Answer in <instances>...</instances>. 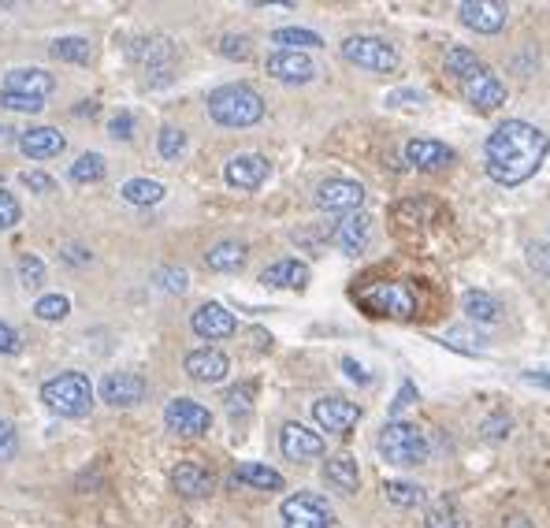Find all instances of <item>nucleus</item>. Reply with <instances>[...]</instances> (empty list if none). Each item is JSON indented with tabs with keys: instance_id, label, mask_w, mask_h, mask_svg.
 <instances>
[{
	"instance_id": "864d4df0",
	"label": "nucleus",
	"mask_w": 550,
	"mask_h": 528,
	"mask_svg": "<svg viewBox=\"0 0 550 528\" xmlns=\"http://www.w3.org/2000/svg\"><path fill=\"white\" fill-rule=\"evenodd\" d=\"M413 402H417V387H413V383H402V391H398V398H394V406H391V410L394 413H402V410H406V406H413Z\"/></svg>"
},
{
	"instance_id": "dca6fc26",
	"label": "nucleus",
	"mask_w": 550,
	"mask_h": 528,
	"mask_svg": "<svg viewBox=\"0 0 550 528\" xmlns=\"http://www.w3.org/2000/svg\"><path fill=\"white\" fill-rule=\"evenodd\" d=\"M145 380L138 372H108L105 380H101V398H105L108 406H138L145 398Z\"/></svg>"
},
{
	"instance_id": "6ab92c4d",
	"label": "nucleus",
	"mask_w": 550,
	"mask_h": 528,
	"mask_svg": "<svg viewBox=\"0 0 550 528\" xmlns=\"http://www.w3.org/2000/svg\"><path fill=\"white\" fill-rule=\"evenodd\" d=\"M335 246H339L342 253H350V257H357V253H365V246L372 242V216H365V212H346L339 224H335Z\"/></svg>"
},
{
	"instance_id": "9b49d317",
	"label": "nucleus",
	"mask_w": 550,
	"mask_h": 528,
	"mask_svg": "<svg viewBox=\"0 0 550 528\" xmlns=\"http://www.w3.org/2000/svg\"><path fill=\"white\" fill-rule=\"evenodd\" d=\"M279 450H283L287 462H313V458L324 454V436L313 432V428H305V424H283Z\"/></svg>"
},
{
	"instance_id": "58836bf2",
	"label": "nucleus",
	"mask_w": 550,
	"mask_h": 528,
	"mask_svg": "<svg viewBox=\"0 0 550 528\" xmlns=\"http://www.w3.org/2000/svg\"><path fill=\"white\" fill-rule=\"evenodd\" d=\"M446 343L458 346V350H465V354H484L487 350L484 335H476V331H469V328H454L450 335H446Z\"/></svg>"
},
{
	"instance_id": "0eeeda50",
	"label": "nucleus",
	"mask_w": 550,
	"mask_h": 528,
	"mask_svg": "<svg viewBox=\"0 0 550 528\" xmlns=\"http://www.w3.org/2000/svg\"><path fill=\"white\" fill-rule=\"evenodd\" d=\"M365 305L368 309H376V313H383V317H394V320L417 317V294H413L409 283H398V279L372 287V291L365 294Z\"/></svg>"
},
{
	"instance_id": "4d7b16f0",
	"label": "nucleus",
	"mask_w": 550,
	"mask_h": 528,
	"mask_svg": "<svg viewBox=\"0 0 550 528\" xmlns=\"http://www.w3.org/2000/svg\"><path fill=\"white\" fill-rule=\"evenodd\" d=\"M64 261H71V264H86V261H90V253L82 250V246H67V250H64Z\"/></svg>"
},
{
	"instance_id": "c03bdc74",
	"label": "nucleus",
	"mask_w": 550,
	"mask_h": 528,
	"mask_svg": "<svg viewBox=\"0 0 550 528\" xmlns=\"http://www.w3.org/2000/svg\"><path fill=\"white\" fill-rule=\"evenodd\" d=\"M0 108H12V112H41L45 101H34V97H19V93L0 90Z\"/></svg>"
},
{
	"instance_id": "de8ad7c7",
	"label": "nucleus",
	"mask_w": 550,
	"mask_h": 528,
	"mask_svg": "<svg viewBox=\"0 0 550 528\" xmlns=\"http://www.w3.org/2000/svg\"><path fill=\"white\" fill-rule=\"evenodd\" d=\"M108 131H112V138H119V142L134 138V116H131V112H116V116H112V123H108Z\"/></svg>"
},
{
	"instance_id": "a211bd4d",
	"label": "nucleus",
	"mask_w": 550,
	"mask_h": 528,
	"mask_svg": "<svg viewBox=\"0 0 550 528\" xmlns=\"http://www.w3.org/2000/svg\"><path fill=\"white\" fill-rule=\"evenodd\" d=\"M461 93H465L469 105H476L480 112H495V108L506 105V86H502L487 67H480L469 82H461Z\"/></svg>"
},
{
	"instance_id": "9d476101",
	"label": "nucleus",
	"mask_w": 550,
	"mask_h": 528,
	"mask_svg": "<svg viewBox=\"0 0 550 528\" xmlns=\"http://www.w3.org/2000/svg\"><path fill=\"white\" fill-rule=\"evenodd\" d=\"M264 71L272 75L275 82H287V86H302V82L316 79V64L309 53H290V49H279L264 60Z\"/></svg>"
},
{
	"instance_id": "09e8293b",
	"label": "nucleus",
	"mask_w": 550,
	"mask_h": 528,
	"mask_svg": "<svg viewBox=\"0 0 550 528\" xmlns=\"http://www.w3.org/2000/svg\"><path fill=\"white\" fill-rule=\"evenodd\" d=\"M157 279H160V287H164V291H171V294H183L186 291V272H183V268H164Z\"/></svg>"
},
{
	"instance_id": "a19ab883",
	"label": "nucleus",
	"mask_w": 550,
	"mask_h": 528,
	"mask_svg": "<svg viewBox=\"0 0 550 528\" xmlns=\"http://www.w3.org/2000/svg\"><path fill=\"white\" fill-rule=\"evenodd\" d=\"M23 220V209H19V201H15V194H8V190H0V231H12L15 224Z\"/></svg>"
},
{
	"instance_id": "7ed1b4c3",
	"label": "nucleus",
	"mask_w": 550,
	"mask_h": 528,
	"mask_svg": "<svg viewBox=\"0 0 550 528\" xmlns=\"http://www.w3.org/2000/svg\"><path fill=\"white\" fill-rule=\"evenodd\" d=\"M41 402L60 417H86L93 406V383L82 372H60L41 383Z\"/></svg>"
},
{
	"instance_id": "f3484780",
	"label": "nucleus",
	"mask_w": 550,
	"mask_h": 528,
	"mask_svg": "<svg viewBox=\"0 0 550 528\" xmlns=\"http://www.w3.org/2000/svg\"><path fill=\"white\" fill-rule=\"evenodd\" d=\"M461 23L476 34H498L506 27V4H495V0H465L458 8Z\"/></svg>"
},
{
	"instance_id": "13d9d810",
	"label": "nucleus",
	"mask_w": 550,
	"mask_h": 528,
	"mask_svg": "<svg viewBox=\"0 0 550 528\" xmlns=\"http://www.w3.org/2000/svg\"><path fill=\"white\" fill-rule=\"evenodd\" d=\"M246 398H249V387H238V391L227 395V402H231V410H246Z\"/></svg>"
},
{
	"instance_id": "6e6552de",
	"label": "nucleus",
	"mask_w": 550,
	"mask_h": 528,
	"mask_svg": "<svg viewBox=\"0 0 550 528\" xmlns=\"http://www.w3.org/2000/svg\"><path fill=\"white\" fill-rule=\"evenodd\" d=\"M164 424L179 436H205L212 428V413L194 398H171L164 410Z\"/></svg>"
},
{
	"instance_id": "8fccbe9b",
	"label": "nucleus",
	"mask_w": 550,
	"mask_h": 528,
	"mask_svg": "<svg viewBox=\"0 0 550 528\" xmlns=\"http://www.w3.org/2000/svg\"><path fill=\"white\" fill-rule=\"evenodd\" d=\"M23 183H27L34 194H53L56 190V179L53 175H45V172H27L23 175Z\"/></svg>"
},
{
	"instance_id": "4be33fe9",
	"label": "nucleus",
	"mask_w": 550,
	"mask_h": 528,
	"mask_svg": "<svg viewBox=\"0 0 550 528\" xmlns=\"http://www.w3.org/2000/svg\"><path fill=\"white\" fill-rule=\"evenodd\" d=\"M171 484H175V491L186 495V499H205V495H212V488H216L212 473L205 469V465H197V462H179L175 465Z\"/></svg>"
},
{
	"instance_id": "a18cd8bd",
	"label": "nucleus",
	"mask_w": 550,
	"mask_h": 528,
	"mask_svg": "<svg viewBox=\"0 0 550 528\" xmlns=\"http://www.w3.org/2000/svg\"><path fill=\"white\" fill-rule=\"evenodd\" d=\"M528 264L536 268L539 276H550V246H543V242H528Z\"/></svg>"
},
{
	"instance_id": "49530a36",
	"label": "nucleus",
	"mask_w": 550,
	"mask_h": 528,
	"mask_svg": "<svg viewBox=\"0 0 550 528\" xmlns=\"http://www.w3.org/2000/svg\"><path fill=\"white\" fill-rule=\"evenodd\" d=\"M387 105L391 108H417V105H424V93L420 90H391L387 93Z\"/></svg>"
},
{
	"instance_id": "1a4fd4ad",
	"label": "nucleus",
	"mask_w": 550,
	"mask_h": 528,
	"mask_svg": "<svg viewBox=\"0 0 550 528\" xmlns=\"http://www.w3.org/2000/svg\"><path fill=\"white\" fill-rule=\"evenodd\" d=\"M313 421L320 432H335V436H342V432H350V428L361 421V410H357L354 402H346V398H339V395H324L313 402Z\"/></svg>"
},
{
	"instance_id": "2eb2a0df",
	"label": "nucleus",
	"mask_w": 550,
	"mask_h": 528,
	"mask_svg": "<svg viewBox=\"0 0 550 528\" xmlns=\"http://www.w3.org/2000/svg\"><path fill=\"white\" fill-rule=\"evenodd\" d=\"M223 179H227V186H235V190H257V186H264V179H268V160H264L261 153H238V157L227 160Z\"/></svg>"
},
{
	"instance_id": "cd10ccee",
	"label": "nucleus",
	"mask_w": 550,
	"mask_h": 528,
	"mask_svg": "<svg viewBox=\"0 0 550 528\" xmlns=\"http://www.w3.org/2000/svg\"><path fill=\"white\" fill-rule=\"evenodd\" d=\"M235 480L257 491H283V473H275V469H268L261 462H242L235 469Z\"/></svg>"
},
{
	"instance_id": "393cba45",
	"label": "nucleus",
	"mask_w": 550,
	"mask_h": 528,
	"mask_svg": "<svg viewBox=\"0 0 550 528\" xmlns=\"http://www.w3.org/2000/svg\"><path fill=\"white\" fill-rule=\"evenodd\" d=\"M406 160L420 172H432V168H446V164H454V149L443 146V142H435V138H413L406 146Z\"/></svg>"
},
{
	"instance_id": "f704fd0d",
	"label": "nucleus",
	"mask_w": 550,
	"mask_h": 528,
	"mask_svg": "<svg viewBox=\"0 0 550 528\" xmlns=\"http://www.w3.org/2000/svg\"><path fill=\"white\" fill-rule=\"evenodd\" d=\"M49 53H53L56 60H64V64H90L93 49L86 38H56Z\"/></svg>"
},
{
	"instance_id": "aec40b11",
	"label": "nucleus",
	"mask_w": 550,
	"mask_h": 528,
	"mask_svg": "<svg viewBox=\"0 0 550 528\" xmlns=\"http://www.w3.org/2000/svg\"><path fill=\"white\" fill-rule=\"evenodd\" d=\"M186 376L190 380H197V383H223L227 380V372H231V361L220 354V350H190L186 354Z\"/></svg>"
},
{
	"instance_id": "a878e982",
	"label": "nucleus",
	"mask_w": 550,
	"mask_h": 528,
	"mask_svg": "<svg viewBox=\"0 0 550 528\" xmlns=\"http://www.w3.org/2000/svg\"><path fill=\"white\" fill-rule=\"evenodd\" d=\"M205 264H209L212 272H238V268L246 264V246L235 242V238H223V242H216V246L205 253Z\"/></svg>"
},
{
	"instance_id": "2f4dec72",
	"label": "nucleus",
	"mask_w": 550,
	"mask_h": 528,
	"mask_svg": "<svg viewBox=\"0 0 550 528\" xmlns=\"http://www.w3.org/2000/svg\"><path fill=\"white\" fill-rule=\"evenodd\" d=\"M275 45H283V49H290V53H305V49H320L324 45V38L320 34H313V30L305 27H283L272 34Z\"/></svg>"
},
{
	"instance_id": "680f3d73",
	"label": "nucleus",
	"mask_w": 550,
	"mask_h": 528,
	"mask_svg": "<svg viewBox=\"0 0 550 528\" xmlns=\"http://www.w3.org/2000/svg\"><path fill=\"white\" fill-rule=\"evenodd\" d=\"M12 138H15L12 127H0V142H12ZM15 142H19V138H15Z\"/></svg>"
},
{
	"instance_id": "7c9ffc66",
	"label": "nucleus",
	"mask_w": 550,
	"mask_h": 528,
	"mask_svg": "<svg viewBox=\"0 0 550 528\" xmlns=\"http://www.w3.org/2000/svg\"><path fill=\"white\" fill-rule=\"evenodd\" d=\"M324 476H328V484H335V488H342V491H357V484H361L357 462L350 454H339V458L324 462Z\"/></svg>"
},
{
	"instance_id": "39448f33",
	"label": "nucleus",
	"mask_w": 550,
	"mask_h": 528,
	"mask_svg": "<svg viewBox=\"0 0 550 528\" xmlns=\"http://www.w3.org/2000/svg\"><path fill=\"white\" fill-rule=\"evenodd\" d=\"M279 517H283V528H335L331 502L316 491H298V495L283 499Z\"/></svg>"
},
{
	"instance_id": "f03ea898",
	"label": "nucleus",
	"mask_w": 550,
	"mask_h": 528,
	"mask_svg": "<svg viewBox=\"0 0 550 528\" xmlns=\"http://www.w3.org/2000/svg\"><path fill=\"white\" fill-rule=\"evenodd\" d=\"M209 116L220 127H253L264 116V97L253 86L227 82V86L209 93Z\"/></svg>"
},
{
	"instance_id": "c9c22d12",
	"label": "nucleus",
	"mask_w": 550,
	"mask_h": 528,
	"mask_svg": "<svg viewBox=\"0 0 550 528\" xmlns=\"http://www.w3.org/2000/svg\"><path fill=\"white\" fill-rule=\"evenodd\" d=\"M383 491H387L391 506H402V510H409V506H420V502H424V488H420V484H402V480H387V484H383Z\"/></svg>"
},
{
	"instance_id": "423d86ee",
	"label": "nucleus",
	"mask_w": 550,
	"mask_h": 528,
	"mask_svg": "<svg viewBox=\"0 0 550 528\" xmlns=\"http://www.w3.org/2000/svg\"><path fill=\"white\" fill-rule=\"evenodd\" d=\"M342 56H346L350 64L372 71V75H391V71H398V53H394V45H387L383 38L354 34V38L342 41Z\"/></svg>"
},
{
	"instance_id": "e433bc0d",
	"label": "nucleus",
	"mask_w": 550,
	"mask_h": 528,
	"mask_svg": "<svg viewBox=\"0 0 550 528\" xmlns=\"http://www.w3.org/2000/svg\"><path fill=\"white\" fill-rule=\"evenodd\" d=\"M157 153L164 160H179L186 153V134L179 131V127H164V131L157 134Z\"/></svg>"
},
{
	"instance_id": "20e7f679",
	"label": "nucleus",
	"mask_w": 550,
	"mask_h": 528,
	"mask_svg": "<svg viewBox=\"0 0 550 528\" xmlns=\"http://www.w3.org/2000/svg\"><path fill=\"white\" fill-rule=\"evenodd\" d=\"M380 454H383V462L409 469V465H420L428 458V439H424V432H420L417 424L391 421L380 432Z\"/></svg>"
},
{
	"instance_id": "37998d69",
	"label": "nucleus",
	"mask_w": 550,
	"mask_h": 528,
	"mask_svg": "<svg viewBox=\"0 0 550 528\" xmlns=\"http://www.w3.org/2000/svg\"><path fill=\"white\" fill-rule=\"evenodd\" d=\"M227 60H249V41L246 38H238V34H223L220 45H216Z\"/></svg>"
},
{
	"instance_id": "bf43d9fd",
	"label": "nucleus",
	"mask_w": 550,
	"mask_h": 528,
	"mask_svg": "<svg viewBox=\"0 0 550 528\" xmlns=\"http://www.w3.org/2000/svg\"><path fill=\"white\" fill-rule=\"evenodd\" d=\"M502 528H532V521H528L524 514H510L506 521H502Z\"/></svg>"
},
{
	"instance_id": "ddd939ff",
	"label": "nucleus",
	"mask_w": 550,
	"mask_h": 528,
	"mask_svg": "<svg viewBox=\"0 0 550 528\" xmlns=\"http://www.w3.org/2000/svg\"><path fill=\"white\" fill-rule=\"evenodd\" d=\"M365 201V186L357 179H328V183L316 190V205L324 212H354Z\"/></svg>"
},
{
	"instance_id": "c756f323",
	"label": "nucleus",
	"mask_w": 550,
	"mask_h": 528,
	"mask_svg": "<svg viewBox=\"0 0 550 528\" xmlns=\"http://www.w3.org/2000/svg\"><path fill=\"white\" fill-rule=\"evenodd\" d=\"M443 67H446V75H450V79L469 82L484 64H480V56L472 53V49H465V45H450V49H446Z\"/></svg>"
},
{
	"instance_id": "5fc2aeb1",
	"label": "nucleus",
	"mask_w": 550,
	"mask_h": 528,
	"mask_svg": "<svg viewBox=\"0 0 550 528\" xmlns=\"http://www.w3.org/2000/svg\"><path fill=\"white\" fill-rule=\"evenodd\" d=\"M342 372H346V376H350L354 383H372V376H368V372L357 365L354 357H342Z\"/></svg>"
},
{
	"instance_id": "ea45409f",
	"label": "nucleus",
	"mask_w": 550,
	"mask_h": 528,
	"mask_svg": "<svg viewBox=\"0 0 550 528\" xmlns=\"http://www.w3.org/2000/svg\"><path fill=\"white\" fill-rule=\"evenodd\" d=\"M19 283L27 287V291H38L41 283H45V264L38 257H23L19 261Z\"/></svg>"
},
{
	"instance_id": "b1692460",
	"label": "nucleus",
	"mask_w": 550,
	"mask_h": 528,
	"mask_svg": "<svg viewBox=\"0 0 550 528\" xmlns=\"http://www.w3.org/2000/svg\"><path fill=\"white\" fill-rule=\"evenodd\" d=\"M131 60L145 64L157 79H168L171 71V60H175V49H171V41H149V38H138L131 41Z\"/></svg>"
},
{
	"instance_id": "c85d7f7f",
	"label": "nucleus",
	"mask_w": 550,
	"mask_h": 528,
	"mask_svg": "<svg viewBox=\"0 0 550 528\" xmlns=\"http://www.w3.org/2000/svg\"><path fill=\"white\" fill-rule=\"evenodd\" d=\"M461 309H465V317L476 320V324H495V320H502V302L484 291L465 294V298H461Z\"/></svg>"
},
{
	"instance_id": "052dcab7",
	"label": "nucleus",
	"mask_w": 550,
	"mask_h": 528,
	"mask_svg": "<svg viewBox=\"0 0 550 528\" xmlns=\"http://www.w3.org/2000/svg\"><path fill=\"white\" fill-rule=\"evenodd\" d=\"M75 112H79V116H93V112H97V101H82Z\"/></svg>"
},
{
	"instance_id": "473e14b6",
	"label": "nucleus",
	"mask_w": 550,
	"mask_h": 528,
	"mask_svg": "<svg viewBox=\"0 0 550 528\" xmlns=\"http://www.w3.org/2000/svg\"><path fill=\"white\" fill-rule=\"evenodd\" d=\"M164 186L157 179H131V183H123V201H131V205H157L164 201Z\"/></svg>"
},
{
	"instance_id": "412c9836",
	"label": "nucleus",
	"mask_w": 550,
	"mask_h": 528,
	"mask_svg": "<svg viewBox=\"0 0 550 528\" xmlns=\"http://www.w3.org/2000/svg\"><path fill=\"white\" fill-rule=\"evenodd\" d=\"M64 134L56 127H30V131L19 134V149L27 153L30 160H53L64 153Z\"/></svg>"
},
{
	"instance_id": "f8f14e48",
	"label": "nucleus",
	"mask_w": 550,
	"mask_h": 528,
	"mask_svg": "<svg viewBox=\"0 0 550 528\" xmlns=\"http://www.w3.org/2000/svg\"><path fill=\"white\" fill-rule=\"evenodd\" d=\"M190 328H194V335H201V339H231L238 328L235 313L227 309V305L220 302H205L201 309H194V317H190Z\"/></svg>"
},
{
	"instance_id": "72a5a7b5",
	"label": "nucleus",
	"mask_w": 550,
	"mask_h": 528,
	"mask_svg": "<svg viewBox=\"0 0 550 528\" xmlns=\"http://www.w3.org/2000/svg\"><path fill=\"white\" fill-rule=\"evenodd\" d=\"M105 179V157L101 153H82L75 164H71V183H101Z\"/></svg>"
},
{
	"instance_id": "79ce46f5",
	"label": "nucleus",
	"mask_w": 550,
	"mask_h": 528,
	"mask_svg": "<svg viewBox=\"0 0 550 528\" xmlns=\"http://www.w3.org/2000/svg\"><path fill=\"white\" fill-rule=\"evenodd\" d=\"M19 454V436H15V424L8 417H0V465L12 462Z\"/></svg>"
},
{
	"instance_id": "603ef678",
	"label": "nucleus",
	"mask_w": 550,
	"mask_h": 528,
	"mask_svg": "<svg viewBox=\"0 0 550 528\" xmlns=\"http://www.w3.org/2000/svg\"><path fill=\"white\" fill-rule=\"evenodd\" d=\"M510 428H513L510 417H491V421H484V436L487 439H506L510 436Z\"/></svg>"
},
{
	"instance_id": "f257e3e1",
	"label": "nucleus",
	"mask_w": 550,
	"mask_h": 528,
	"mask_svg": "<svg viewBox=\"0 0 550 528\" xmlns=\"http://www.w3.org/2000/svg\"><path fill=\"white\" fill-rule=\"evenodd\" d=\"M550 153V134H543L536 123L524 119H502L495 131L487 134L484 157L487 175L502 186H521L539 172V164Z\"/></svg>"
},
{
	"instance_id": "3c124183",
	"label": "nucleus",
	"mask_w": 550,
	"mask_h": 528,
	"mask_svg": "<svg viewBox=\"0 0 550 528\" xmlns=\"http://www.w3.org/2000/svg\"><path fill=\"white\" fill-rule=\"evenodd\" d=\"M0 354H19V331L8 320H0Z\"/></svg>"
},
{
	"instance_id": "6e6d98bb",
	"label": "nucleus",
	"mask_w": 550,
	"mask_h": 528,
	"mask_svg": "<svg viewBox=\"0 0 550 528\" xmlns=\"http://www.w3.org/2000/svg\"><path fill=\"white\" fill-rule=\"evenodd\" d=\"M524 383H532V387H543V391H550V372H539V369H528L521 372Z\"/></svg>"
},
{
	"instance_id": "bb28decb",
	"label": "nucleus",
	"mask_w": 550,
	"mask_h": 528,
	"mask_svg": "<svg viewBox=\"0 0 550 528\" xmlns=\"http://www.w3.org/2000/svg\"><path fill=\"white\" fill-rule=\"evenodd\" d=\"M424 528H469V517H465V510H461L450 495H443V499H435L432 506H428Z\"/></svg>"
},
{
	"instance_id": "5701e85b",
	"label": "nucleus",
	"mask_w": 550,
	"mask_h": 528,
	"mask_svg": "<svg viewBox=\"0 0 550 528\" xmlns=\"http://www.w3.org/2000/svg\"><path fill=\"white\" fill-rule=\"evenodd\" d=\"M261 283L272 291H302L309 283V264L305 261H275L261 272Z\"/></svg>"
},
{
	"instance_id": "4c0bfd02",
	"label": "nucleus",
	"mask_w": 550,
	"mask_h": 528,
	"mask_svg": "<svg viewBox=\"0 0 550 528\" xmlns=\"http://www.w3.org/2000/svg\"><path fill=\"white\" fill-rule=\"evenodd\" d=\"M34 313H38V320H49V324H56V320H64L67 313H71V302H67L64 294H45V298H38Z\"/></svg>"
},
{
	"instance_id": "4468645a",
	"label": "nucleus",
	"mask_w": 550,
	"mask_h": 528,
	"mask_svg": "<svg viewBox=\"0 0 550 528\" xmlns=\"http://www.w3.org/2000/svg\"><path fill=\"white\" fill-rule=\"evenodd\" d=\"M4 93H19V97H34V101H45L49 93L56 90V79L45 71V67H15L4 75Z\"/></svg>"
}]
</instances>
